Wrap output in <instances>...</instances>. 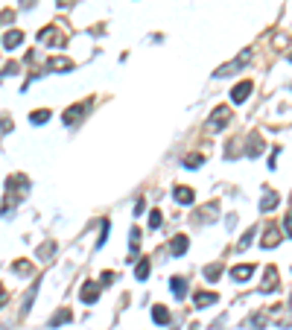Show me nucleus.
<instances>
[{
	"mask_svg": "<svg viewBox=\"0 0 292 330\" xmlns=\"http://www.w3.org/2000/svg\"><path fill=\"white\" fill-rule=\"evenodd\" d=\"M228 123H231V108L228 106L213 108V114H210V120H208V131H219V129H225Z\"/></svg>",
	"mask_w": 292,
	"mask_h": 330,
	"instance_id": "f257e3e1",
	"label": "nucleus"
},
{
	"mask_svg": "<svg viewBox=\"0 0 292 330\" xmlns=\"http://www.w3.org/2000/svg\"><path fill=\"white\" fill-rule=\"evenodd\" d=\"M38 41H44V44H53V47H61L64 44V36L58 32V26H44L41 32H38Z\"/></svg>",
	"mask_w": 292,
	"mask_h": 330,
	"instance_id": "f03ea898",
	"label": "nucleus"
},
{
	"mask_svg": "<svg viewBox=\"0 0 292 330\" xmlns=\"http://www.w3.org/2000/svg\"><path fill=\"white\" fill-rule=\"evenodd\" d=\"M278 243H280V228L269 222L266 228H263V240H260V246H263V248H275Z\"/></svg>",
	"mask_w": 292,
	"mask_h": 330,
	"instance_id": "7ed1b4c3",
	"label": "nucleus"
},
{
	"mask_svg": "<svg viewBox=\"0 0 292 330\" xmlns=\"http://www.w3.org/2000/svg\"><path fill=\"white\" fill-rule=\"evenodd\" d=\"M278 286H280L278 283V269H275V266H266V272H263V286H260V289H263V292H275Z\"/></svg>",
	"mask_w": 292,
	"mask_h": 330,
	"instance_id": "20e7f679",
	"label": "nucleus"
},
{
	"mask_svg": "<svg viewBox=\"0 0 292 330\" xmlns=\"http://www.w3.org/2000/svg\"><path fill=\"white\" fill-rule=\"evenodd\" d=\"M248 59H251V53H240V56H237V61H231V64H222L219 71H216V76H231V73L240 71V68H243Z\"/></svg>",
	"mask_w": 292,
	"mask_h": 330,
	"instance_id": "39448f33",
	"label": "nucleus"
},
{
	"mask_svg": "<svg viewBox=\"0 0 292 330\" xmlns=\"http://www.w3.org/2000/svg\"><path fill=\"white\" fill-rule=\"evenodd\" d=\"M248 94H251V82H240V85H234V91H231V103H234V106H243L245 100H248Z\"/></svg>",
	"mask_w": 292,
	"mask_h": 330,
	"instance_id": "423d86ee",
	"label": "nucleus"
},
{
	"mask_svg": "<svg viewBox=\"0 0 292 330\" xmlns=\"http://www.w3.org/2000/svg\"><path fill=\"white\" fill-rule=\"evenodd\" d=\"M100 289H103V283H85V286H82V301H85V304H93V301H96V298H100Z\"/></svg>",
	"mask_w": 292,
	"mask_h": 330,
	"instance_id": "0eeeda50",
	"label": "nucleus"
},
{
	"mask_svg": "<svg viewBox=\"0 0 292 330\" xmlns=\"http://www.w3.org/2000/svg\"><path fill=\"white\" fill-rule=\"evenodd\" d=\"M193 301H196V307H210V304L219 301V295H216V292H205V289H196V292H193Z\"/></svg>",
	"mask_w": 292,
	"mask_h": 330,
	"instance_id": "6e6552de",
	"label": "nucleus"
},
{
	"mask_svg": "<svg viewBox=\"0 0 292 330\" xmlns=\"http://www.w3.org/2000/svg\"><path fill=\"white\" fill-rule=\"evenodd\" d=\"M21 41H23V32H21V29H9V32L3 36V50L21 47Z\"/></svg>",
	"mask_w": 292,
	"mask_h": 330,
	"instance_id": "1a4fd4ad",
	"label": "nucleus"
},
{
	"mask_svg": "<svg viewBox=\"0 0 292 330\" xmlns=\"http://www.w3.org/2000/svg\"><path fill=\"white\" fill-rule=\"evenodd\" d=\"M251 275H254V266H251V263H245V266H234V269H231V278H234L237 283L248 281Z\"/></svg>",
	"mask_w": 292,
	"mask_h": 330,
	"instance_id": "9d476101",
	"label": "nucleus"
},
{
	"mask_svg": "<svg viewBox=\"0 0 292 330\" xmlns=\"http://www.w3.org/2000/svg\"><path fill=\"white\" fill-rule=\"evenodd\" d=\"M173 199L178 202V205H193L196 193H193L190 187H175V190H173Z\"/></svg>",
	"mask_w": 292,
	"mask_h": 330,
	"instance_id": "9b49d317",
	"label": "nucleus"
},
{
	"mask_svg": "<svg viewBox=\"0 0 292 330\" xmlns=\"http://www.w3.org/2000/svg\"><path fill=\"white\" fill-rule=\"evenodd\" d=\"M82 111H85V106H82V103H76V106H70L68 111H64V114H61V120H64V123H68V126H73V123H76V120L82 117Z\"/></svg>",
	"mask_w": 292,
	"mask_h": 330,
	"instance_id": "f8f14e48",
	"label": "nucleus"
},
{
	"mask_svg": "<svg viewBox=\"0 0 292 330\" xmlns=\"http://www.w3.org/2000/svg\"><path fill=\"white\" fill-rule=\"evenodd\" d=\"M152 321H155V324H170V310L161 307V304H155L152 307Z\"/></svg>",
	"mask_w": 292,
	"mask_h": 330,
	"instance_id": "ddd939ff",
	"label": "nucleus"
},
{
	"mask_svg": "<svg viewBox=\"0 0 292 330\" xmlns=\"http://www.w3.org/2000/svg\"><path fill=\"white\" fill-rule=\"evenodd\" d=\"M47 68H50V71H70V68H73V61L64 59V56H53V59L47 61Z\"/></svg>",
	"mask_w": 292,
	"mask_h": 330,
	"instance_id": "4468645a",
	"label": "nucleus"
},
{
	"mask_svg": "<svg viewBox=\"0 0 292 330\" xmlns=\"http://www.w3.org/2000/svg\"><path fill=\"white\" fill-rule=\"evenodd\" d=\"M187 246H190V243H187V237H184V234H178V237H173V243H170V251L181 257V254L187 251Z\"/></svg>",
	"mask_w": 292,
	"mask_h": 330,
	"instance_id": "2eb2a0df",
	"label": "nucleus"
},
{
	"mask_svg": "<svg viewBox=\"0 0 292 330\" xmlns=\"http://www.w3.org/2000/svg\"><path fill=\"white\" fill-rule=\"evenodd\" d=\"M170 292H173L175 298H184V295H187V283H184V278H173V281H170Z\"/></svg>",
	"mask_w": 292,
	"mask_h": 330,
	"instance_id": "dca6fc26",
	"label": "nucleus"
},
{
	"mask_svg": "<svg viewBox=\"0 0 292 330\" xmlns=\"http://www.w3.org/2000/svg\"><path fill=\"white\" fill-rule=\"evenodd\" d=\"M70 318H73V313H70V310H58L56 316L50 318V327H61V324H68Z\"/></svg>",
	"mask_w": 292,
	"mask_h": 330,
	"instance_id": "f3484780",
	"label": "nucleus"
},
{
	"mask_svg": "<svg viewBox=\"0 0 292 330\" xmlns=\"http://www.w3.org/2000/svg\"><path fill=\"white\" fill-rule=\"evenodd\" d=\"M275 205H278V193H275V190H269L266 196H263V202H260V211L269 213L272 208H275Z\"/></svg>",
	"mask_w": 292,
	"mask_h": 330,
	"instance_id": "a211bd4d",
	"label": "nucleus"
},
{
	"mask_svg": "<svg viewBox=\"0 0 292 330\" xmlns=\"http://www.w3.org/2000/svg\"><path fill=\"white\" fill-rule=\"evenodd\" d=\"M202 164H205V155H196V152H193V155H187V158H184V167H187V170H199Z\"/></svg>",
	"mask_w": 292,
	"mask_h": 330,
	"instance_id": "6ab92c4d",
	"label": "nucleus"
},
{
	"mask_svg": "<svg viewBox=\"0 0 292 330\" xmlns=\"http://www.w3.org/2000/svg\"><path fill=\"white\" fill-rule=\"evenodd\" d=\"M29 120H33L35 126H44L47 120H50V111H47V108H38V111H33V114H29Z\"/></svg>",
	"mask_w": 292,
	"mask_h": 330,
	"instance_id": "aec40b11",
	"label": "nucleus"
},
{
	"mask_svg": "<svg viewBox=\"0 0 292 330\" xmlns=\"http://www.w3.org/2000/svg\"><path fill=\"white\" fill-rule=\"evenodd\" d=\"M263 149H266V146H263V141H260V138H251V146H248V158H257V155L263 152Z\"/></svg>",
	"mask_w": 292,
	"mask_h": 330,
	"instance_id": "412c9836",
	"label": "nucleus"
},
{
	"mask_svg": "<svg viewBox=\"0 0 292 330\" xmlns=\"http://www.w3.org/2000/svg\"><path fill=\"white\" fill-rule=\"evenodd\" d=\"M135 278H138V281H146V278H149V260H140V263H138Z\"/></svg>",
	"mask_w": 292,
	"mask_h": 330,
	"instance_id": "4be33fe9",
	"label": "nucleus"
},
{
	"mask_svg": "<svg viewBox=\"0 0 292 330\" xmlns=\"http://www.w3.org/2000/svg\"><path fill=\"white\" fill-rule=\"evenodd\" d=\"M219 275H222V263H210L208 269H205V278H208V281H216Z\"/></svg>",
	"mask_w": 292,
	"mask_h": 330,
	"instance_id": "5701e85b",
	"label": "nucleus"
},
{
	"mask_svg": "<svg viewBox=\"0 0 292 330\" xmlns=\"http://www.w3.org/2000/svg\"><path fill=\"white\" fill-rule=\"evenodd\" d=\"M12 269L18 272V275H29L33 272V263L29 260H18V263H12Z\"/></svg>",
	"mask_w": 292,
	"mask_h": 330,
	"instance_id": "b1692460",
	"label": "nucleus"
},
{
	"mask_svg": "<svg viewBox=\"0 0 292 330\" xmlns=\"http://www.w3.org/2000/svg\"><path fill=\"white\" fill-rule=\"evenodd\" d=\"M251 327H254V330H263V327H266V316H263V313H257V316L251 318Z\"/></svg>",
	"mask_w": 292,
	"mask_h": 330,
	"instance_id": "393cba45",
	"label": "nucleus"
},
{
	"mask_svg": "<svg viewBox=\"0 0 292 330\" xmlns=\"http://www.w3.org/2000/svg\"><path fill=\"white\" fill-rule=\"evenodd\" d=\"M149 228H161V211L149 213Z\"/></svg>",
	"mask_w": 292,
	"mask_h": 330,
	"instance_id": "a878e982",
	"label": "nucleus"
},
{
	"mask_svg": "<svg viewBox=\"0 0 292 330\" xmlns=\"http://www.w3.org/2000/svg\"><path fill=\"white\" fill-rule=\"evenodd\" d=\"M283 231H286V237H292V213H286V219H283Z\"/></svg>",
	"mask_w": 292,
	"mask_h": 330,
	"instance_id": "bb28decb",
	"label": "nucleus"
},
{
	"mask_svg": "<svg viewBox=\"0 0 292 330\" xmlns=\"http://www.w3.org/2000/svg\"><path fill=\"white\" fill-rule=\"evenodd\" d=\"M18 71V64H15V61H12V64H6V68H3V76H12V73Z\"/></svg>",
	"mask_w": 292,
	"mask_h": 330,
	"instance_id": "cd10ccee",
	"label": "nucleus"
},
{
	"mask_svg": "<svg viewBox=\"0 0 292 330\" xmlns=\"http://www.w3.org/2000/svg\"><path fill=\"white\" fill-rule=\"evenodd\" d=\"M6 129H9V120H3V117H0V131H6Z\"/></svg>",
	"mask_w": 292,
	"mask_h": 330,
	"instance_id": "c85d7f7f",
	"label": "nucleus"
},
{
	"mask_svg": "<svg viewBox=\"0 0 292 330\" xmlns=\"http://www.w3.org/2000/svg\"><path fill=\"white\" fill-rule=\"evenodd\" d=\"M3 301H6V289H3V283H0V307H3Z\"/></svg>",
	"mask_w": 292,
	"mask_h": 330,
	"instance_id": "c756f323",
	"label": "nucleus"
},
{
	"mask_svg": "<svg viewBox=\"0 0 292 330\" xmlns=\"http://www.w3.org/2000/svg\"><path fill=\"white\" fill-rule=\"evenodd\" d=\"M289 310H292V295H289Z\"/></svg>",
	"mask_w": 292,
	"mask_h": 330,
	"instance_id": "7c9ffc66",
	"label": "nucleus"
},
{
	"mask_svg": "<svg viewBox=\"0 0 292 330\" xmlns=\"http://www.w3.org/2000/svg\"><path fill=\"white\" fill-rule=\"evenodd\" d=\"M289 61H292V53H289Z\"/></svg>",
	"mask_w": 292,
	"mask_h": 330,
	"instance_id": "2f4dec72",
	"label": "nucleus"
}]
</instances>
